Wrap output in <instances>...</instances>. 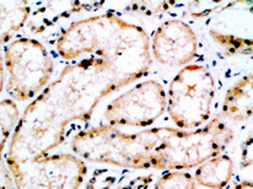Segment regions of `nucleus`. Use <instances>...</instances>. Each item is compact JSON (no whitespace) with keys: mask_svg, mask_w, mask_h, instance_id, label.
Masks as SVG:
<instances>
[{"mask_svg":"<svg viewBox=\"0 0 253 189\" xmlns=\"http://www.w3.org/2000/svg\"><path fill=\"white\" fill-rule=\"evenodd\" d=\"M138 79V75L98 57L67 65L25 108L12 132L5 162L21 163L47 156L63 144L73 122L87 120L103 97Z\"/></svg>","mask_w":253,"mask_h":189,"instance_id":"obj_1","label":"nucleus"},{"mask_svg":"<svg viewBox=\"0 0 253 189\" xmlns=\"http://www.w3.org/2000/svg\"><path fill=\"white\" fill-rule=\"evenodd\" d=\"M149 48L150 41L145 30L129 24L112 11L73 22L57 39V52L63 59L96 54L139 77L150 69Z\"/></svg>","mask_w":253,"mask_h":189,"instance_id":"obj_2","label":"nucleus"},{"mask_svg":"<svg viewBox=\"0 0 253 189\" xmlns=\"http://www.w3.org/2000/svg\"><path fill=\"white\" fill-rule=\"evenodd\" d=\"M166 127L126 134L108 124L78 133L72 150L90 162L108 163L131 170L154 168V152L165 135Z\"/></svg>","mask_w":253,"mask_h":189,"instance_id":"obj_3","label":"nucleus"},{"mask_svg":"<svg viewBox=\"0 0 253 189\" xmlns=\"http://www.w3.org/2000/svg\"><path fill=\"white\" fill-rule=\"evenodd\" d=\"M234 132L215 117L204 127L183 132L166 127L165 135L154 152V170H186L198 167L230 145Z\"/></svg>","mask_w":253,"mask_h":189,"instance_id":"obj_4","label":"nucleus"},{"mask_svg":"<svg viewBox=\"0 0 253 189\" xmlns=\"http://www.w3.org/2000/svg\"><path fill=\"white\" fill-rule=\"evenodd\" d=\"M214 94L215 81L211 73L203 65H186L169 84V118L182 129L199 128L211 117Z\"/></svg>","mask_w":253,"mask_h":189,"instance_id":"obj_5","label":"nucleus"},{"mask_svg":"<svg viewBox=\"0 0 253 189\" xmlns=\"http://www.w3.org/2000/svg\"><path fill=\"white\" fill-rule=\"evenodd\" d=\"M9 73L6 91L16 101H29L47 86L53 73V60L41 42L19 38L4 52Z\"/></svg>","mask_w":253,"mask_h":189,"instance_id":"obj_6","label":"nucleus"},{"mask_svg":"<svg viewBox=\"0 0 253 189\" xmlns=\"http://www.w3.org/2000/svg\"><path fill=\"white\" fill-rule=\"evenodd\" d=\"M6 165L16 189H79L87 173L84 161L70 153Z\"/></svg>","mask_w":253,"mask_h":189,"instance_id":"obj_7","label":"nucleus"},{"mask_svg":"<svg viewBox=\"0 0 253 189\" xmlns=\"http://www.w3.org/2000/svg\"><path fill=\"white\" fill-rule=\"evenodd\" d=\"M168 108L166 91L155 80L140 82L107 106L105 118L110 125L145 128L155 123Z\"/></svg>","mask_w":253,"mask_h":189,"instance_id":"obj_8","label":"nucleus"},{"mask_svg":"<svg viewBox=\"0 0 253 189\" xmlns=\"http://www.w3.org/2000/svg\"><path fill=\"white\" fill-rule=\"evenodd\" d=\"M153 54L160 64L186 67L196 58L198 41L192 27L182 20L164 22L153 35Z\"/></svg>","mask_w":253,"mask_h":189,"instance_id":"obj_9","label":"nucleus"},{"mask_svg":"<svg viewBox=\"0 0 253 189\" xmlns=\"http://www.w3.org/2000/svg\"><path fill=\"white\" fill-rule=\"evenodd\" d=\"M253 110V76L246 75L226 92L221 114L235 122L250 119Z\"/></svg>","mask_w":253,"mask_h":189,"instance_id":"obj_10","label":"nucleus"},{"mask_svg":"<svg viewBox=\"0 0 253 189\" xmlns=\"http://www.w3.org/2000/svg\"><path fill=\"white\" fill-rule=\"evenodd\" d=\"M20 112L12 100L0 101V189H16L14 180L2 158V151L19 122Z\"/></svg>","mask_w":253,"mask_h":189,"instance_id":"obj_11","label":"nucleus"},{"mask_svg":"<svg viewBox=\"0 0 253 189\" xmlns=\"http://www.w3.org/2000/svg\"><path fill=\"white\" fill-rule=\"evenodd\" d=\"M234 175V162L227 155H217L198 166L194 181L203 187L222 189Z\"/></svg>","mask_w":253,"mask_h":189,"instance_id":"obj_12","label":"nucleus"},{"mask_svg":"<svg viewBox=\"0 0 253 189\" xmlns=\"http://www.w3.org/2000/svg\"><path fill=\"white\" fill-rule=\"evenodd\" d=\"M31 14L29 1H0V46L9 42Z\"/></svg>","mask_w":253,"mask_h":189,"instance_id":"obj_13","label":"nucleus"},{"mask_svg":"<svg viewBox=\"0 0 253 189\" xmlns=\"http://www.w3.org/2000/svg\"><path fill=\"white\" fill-rule=\"evenodd\" d=\"M211 38L220 44L227 54H251L252 53V39L241 38L234 35H225L220 32L211 31Z\"/></svg>","mask_w":253,"mask_h":189,"instance_id":"obj_14","label":"nucleus"},{"mask_svg":"<svg viewBox=\"0 0 253 189\" xmlns=\"http://www.w3.org/2000/svg\"><path fill=\"white\" fill-rule=\"evenodd\" d=\"M154 189H196L193 176L184 171L168 172L156 182Z\"/></svg>","mask_w":253,"mask_h":189,"instance_id":"obj_15","label":"nucleus"},{"mask_svg":"<svg viewBox=\"0 0 253 189\" xmlns=\"http://www.w3.org/2000/svg\"><path fill=\"white\" fill-rule=\"evenodd\" d=\"M236 1H191L187 6L193 17H204L235 5Z\"/></svg>","mask_w":253,"mask_h":189,"instance_id":"obj_16","label":"nucleus"},{"mask_svg":"<svg viewBox=\"0 0 253 189\" xmlns=\"http://www.w3.org/2000/svg\"><path fill=\"white\" fill-rule=\"evenodd\" d=\"M176 1H135L129 6V10H133L134 12H139V14L148 15V16H153V15L160 14V12L166 11L169 7L173 6Z\"/></svg>","mask_w":253,"mask_h":189,"instance_id":"obj_17","label":"nucleus"},{"mask_svg":"<svg viewBox=\"0 0 253 189\" xmlns=\"http://www.w3.org/2000/svg\"><path fill=\"white\" fill-rule=\"evenodd\" d=\"M116 177L107 170L96 171L88 181L86 189H108L115 183Z\"/></svg>","mask_w":253,"mask_h":189,"instance_id":"obj_18","label":"nucleus"},{"mask_svg":"<svg viewBox=\"0 0 253 189\" xmlns=\"http://www.w3.org/2000/svg\"><path fill=\"white\" fill-rule=\"evenodd\" d=\"M253 160V140L252 137H250L242 146L241 153V168H246L252 165Z\"/></svg>","mask_w":253,"mask_h":189,"instance_id":"obj_19","label":"nucleus"},{"mask_svg":"<svg viewBox=\"0 0 253 189\" xmlns=\"http://www.w3.org/2000/svg\"><path fill=\"white\" fill-rule=\"evenodd\" d=\"M2 86H4V60L0 55V94L2 91Z\"/></svg>","mask_w":253,"mask_h":189,"instance_id":"obj_20","label":"nucleus"},{"mask_svg":"<svg viewBox=\"0 0 253 189\" xmlns=\"http://www.w3.org/2000/svg\"><path fill=\"white\" fill-rule=\"evenodd\" d=\"M234 189H253V185L251 181H244V182L239 183L237 186H235Z\"/></svg>","mask_w":253,"mask_h":189,"instance_id":"obj_21","label":"nucleus"}]
</instances>
